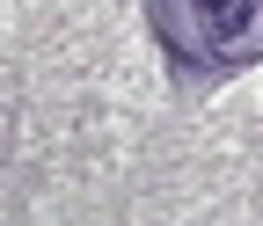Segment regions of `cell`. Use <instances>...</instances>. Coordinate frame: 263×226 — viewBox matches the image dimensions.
<instances>
[{
  "instance_id": "cell-1",
  "label": "cell",
  "mask_w": 263,
  "mask_h": 226,
  "mask_svg": "<svg viewBox=\"0 0 263 226\" xmlns=\"http://www.w3.org/2000/svg\"><path fill=\"white\" fill-rule=\"evenodd\" d=\"M168 15L190 29L205 58H256L263 51V0H168Z\"/></svg>"
}]
</instances>
